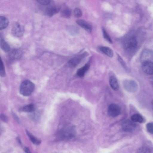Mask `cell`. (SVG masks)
Wrapping results in <instances>:
<instances>
[{
    "label": "cell",
    "instance_id": "6da1fadb",
    "mask_svg": "<svg viewBox=\"0 0 153 153\" xmlns=\"http://www.w3.org/2000/svg\"><path fill=\"white\" fill-rule=\"evenodd\" d=\"M35 85L31 81L25 80L21 83L20 88V93L24 96H30L34 90Z\"/></svg>",
    "mask_w": 153,
    "mask_h": 153
},
{
    "label": "cell",
    "instance_id": "7a4b0ae2",
    "mask_svg": "<svg viewBox=\"0 0 153 153\" xmlns=\"http://www.w3.org/2000/svg\"><path fill=\"white\" fill-rule=\"evenodd\" d=\"M124 49L128 51H132L135 50L137 45V41L135 36H131L125 38L123 42Z\"/></svg>",
    "mask_w": 153,
    "mask_h": 153
},
{
    "label": "cell",
    "instance_id": "3957f363",
    "mask_svg": "<svg viewBox=\"0 0 153 153\" xmlns=\"http://www.w3.org/2000/svg\"><path fill=\"white\" fill-rule=\"evenodd\" d=\"M123 86L125 89L131 92H134L138 88L137 83L135 81L131 80H126L123 82Z\"/></svg>",
    "mask_w": 153,
    "mask_h": 153
},
{
    "label": "cell",
    "instance_id": "277c9868",
    "mask_svg": "<svg viewBox=\"0 0 153 153\" xmlns=\"http://www.w3.org/2000/svg\"><path fill=\"white\" fill-rule=\"evenodd\" d=\"M136 126V124L134 122L129 120H126L123 121L121 125L123 130L127 132L133 131L135 129Z\"/></svg>",
    "mask_w": 153,
    "mask_h": 153
},
{
    "label": "cell",
    "instance_id": "5b68a950",
    "mask_svg": "<svg viewBox=\"0 0 153 153\" xmlns=\"http://www.w3.org/2000/svg\"><path fill=\"white\" fill-rule=\"evenodd\" d=\"M24 32L23 27L19 23H16L13 26L11 32L14 36L18 37H21L23 35Z\"/></svg>",
    "mask_w": 153,
    "mask_h": 153
},
{
    "label": "cell",
    "instance_id": "8992f818",
    "mask_svg": "<svg viewBox=\"0 0 153 153\" xmlns=\"http://www.w3.org/2000/svg\"><path fill=\"white\" fill-rule=\"evenodd\" d=\"M107 111L109 116L112 117H116L120 114L121 110L118 105L112 103L108 106Z\"/></svg>",
    "mask_w": 153,
    "mask_h": 153
},
{
    "label": "cell",
    "instance_id": "52a82bcc",
    "mask_svg": "<svg viewBox=\"0 0 153 153\" xmlns=\"http://www.w3.org/2000/svg\"><path fill=\"white\" fill-rule=\"evenodd\" d=\"M87 55V53L84 52L80 55L72 58L68 62L69 66L72 68H75L79 64L82 60Z\"/></svg>",
    "mask_w": 153,
    "mask_h": 153
},
{
    "label": "cell",
    "instance_id": "ba28073f",
    "mask_svg": "<svg viewBox=\"0 0 153 153\" xmlns=\"http://www.w3.org/2000/svg\"><path fill=\"white\" fill-rule=\"evenodd\" d=\"M142 63V68L143 71L147 74L152 75L153 73V64L152 62L146 61Z\"/></svg>",
    "mask_w": 153,
    "mask_h": 153
},
{
    "label": "cell",
    "instance_id": "9c48e42d",
    "mask_svg": "<svg viewBox=\"0 0 153 153\" xmlns=\"http://www.w3.org/2000/svg\"><path fill=\"white\" fill-rule=\"evenodd\" d=\"M61 8V7L58 5L49 6L46 9V14L49 17H51L60 11Z\"/></svg>",
    "mask_w": 153,
    "mask_h": 153
},
{
    "label": "cell",
    "instance_id": "30bf717a",
    "mask_svg": "<svg viewBox=\"0 0 153 153\" xmlns=\"http://www.w3.org/2000/svg\"><path fill=\"white\" fill-rule=\"evenodd\" d=\"M74 133V128L73 127H67L61 132V137L64 139L70 138L73 136Z\"/></svg>",
    "mask_w": 153,
    "mask_h": 153
},
{
    "label": "cell",
    "instance_id": "8fae6325",
    "mask_svg": "<svg viewBox=\"0 0 153 153\" xmlns=\"http://www.w3.org/2000/svg\"><path fill=\"white\" fill-rule=\"evenodd\" d=\"M76 23L81 27L87 31L91 32L92 30V26L86 21L82 19H78L76 21Z\"/></svg>",
    "mask_w": 153,
    "mask_h": 153
},
{
    "label": "cell",
    "instance_id": "7c38bea8",
    "mask_svg": "<svg viewBox=\"0 0 153 153\" xmlns=\"http://www.w3.org/2000/svg\"><path fill=\"white\" fill-rule=\"evenodd\" d=\"M153 55L151 51L146 50L144 51L142 54L141 56V61L142 62L146 61H152Z\"/></svg>",
    "mask_w": 153,
    "mask_h": 153
},
{
    "label": "cell",
    "instance_id": "4fadbf2b",
    "mask_svg": "<svg viewBox=\"0 0 153 153\" xmlns=\"http://www.w3.org/2000/svg\"><path fill=\"white\" fill-rule=\"evenodd\" d=\"M0 47L5 52H9L10 50V46L5 41L1 33H0Z\"/></svg>",
    "mask_w": 153,
    "mask_h": 153
},
{
    "label": "cell",
    "instance_id": "5bb4252c",
    "mask_svg": "<svg viewBox=\"0 0 153 153\" xmlns=\"http://www.w3.org/2000/svg\"><path fill=\"white\" fill-rule=\"evenodd\" d=\"M22 55V52L19 50L14 49L11 51L9 53V58L12 60H16L20 58Z\"/></svg>",
    "mask_w": 153,
    "mask_h": 153
},
{
    "label": "cell",
    "instance_id": "9a60e30c",
    "mask_svg": "<svg viewBox=\"0 0 153 153\" xmlns=\"http://www.w3.org/2000/svg\"><path fill=\"white\" fill-rule=\"evenodd\" d=\"M109 82L111 88L114 90L117 91L118 90L119 86L116 78L113 76H111L109 78Z\"/></svg>",
    "mask_w": 153,
    "mask_h": 153
},
{
    "label": "cell",
    "instance_id": "2e32d148",
    "mask_svg": "<svg viewBox=\"0 0 153 153\" xmlns=\"http://www.w3.org/2000/svg\"><path fill=\"white\" fill-rule=\"evenodd\" d=\"M99 48L101 52L108 57H112L113 56V51L110 48L106 46H100L99 47Z\"/></svg>",
    "mask_w": 153,
    "mask_h": 153
},
{
    "label": "cell",
    "instance_id": "e0dca14e",
    "mask_svg": "<svg viewBox=\"0 0 153 153\" xmlns=\"http://www.w3.org/2000/svg\"><path fill=\"white\" fill-rule=\"evenodd\" d=\"M61 14L62 17L65 18H70L71 15V10L68 7L65 6L61 8Z\"/></svg>",
    "mask_w": 153,
    "mask_h": 153
},
{
    "label": "cell",
    "instance_id": "ac0fdd59",
    "mask_svg": "<svg viewBox=\"0 0 153 153\" xmlns=\"http://www.w3.org/2000/svg\"><path fill=\"white\" fill-rule=\"evenodd\" d=\"M9 24V20L6 17L0 16V30H3L6 28Z\"/></svg>",
    "mask_w": 153,
    "mask_h": 153
},
{
    "label": "cell",
    "instance_id": "d6986e66",
    "mask_svg": "<svg viewBox=\"0 0 153 153\" xmlns=\"http://www.w3.org/2000/svg\"><path fill=\"white\" fill-rule=\"evenodd\" d=\"M89 68V65L86 64L82 67L79 69L77 71V75L79 77H82L85 74L86 72L88 70Z\"/></svg>",
    "mask_w": 153,
    "mask_h": 153
},
{
    "label": "cell",
    "instance_id": "ffe728a7",
    "mask_svg": "<svg viewBox=\"0 0 153 153\" xmlns=\"http://www.w3.org/2000/svg\"><path fill=\"white\" fill-rule=\"evenodd\" d=\"M131 120L134 122H138L140 123H143L144 119L142 116L138 114H133L131 117Z\"/></svg>",
    "mask_w": 153,
    "mask_h": 153
},
{
    "label": "cell",
    "instance_id": "44dd1931",
    "mask_svg": "<svg viewBox=\"0 0 153 153\" xmlns=\"http://www.w3.org/2000/svg\"><path fill=\"white\" fill-rule=\"evenodd\" d=\"M26 133L30 140L33 144L36 145H39L41 143V141L33 136L28 131L26 130Z\"/></svg>",
    "mask_w": 153,
    "mask_h": 153
},
{
    "label": "cell",
    "instance_id": "7402d4cb",
    "mask_svg": "<svg viewBox=\"0 0 153 153\" xmlns=\"http://www.w3.org/2000/svg\"><path fill=\"white\" fill-rule=\"evenodd\" d=\"M34 107L33 104H30L24 106L22 110L26 112H32L34 111Z\"/></svg>",
    "mask_w": 153,
    "mask_h": 153
},
{
    "label": "cell",
    "instance_id": "603a6c76",
    "mask_svg": "<svg viewBox=\"0 0 153 153\" xmlns=\"http://www.w3.org/2000/svg\"><path fill=\"white\" fill-rule=\"evenodd\" d=\"M5 75L6 72L4 66L0 56V76L2 77H4Z\"/></svg>",
    "mask_w": 153,
    "mask_h": 153
},
{
    "label": "cell",
    "instance_id": "cb8c5ba5",
    "mask_svg": "<svg viewBox=\"0 0 153 153\" xmlns=\"http://www.w3.org/2000/svg\"><path fill=\"white\" fill-rule=\"evenodd\" d=\"M102 30L104 39L109 43L112 44V41L111 39L103 27L102 28Z\"/></svg>",
    "mask_w": 153,
    "mask_h": 153
},
{
    "label": "cell",
    "instance_id": "d4e9b609",
    "mask_svg": "<svg viewBox=\"0 0 153 153\" xmlns=\"http://www.w3.org/2000/svg\"><path fill=\"white\" fill-rule=\"evenodd\" d=\"M74 16L76 18H79L82 16V12L81 10L79 8H75L74 10Z\"/></svg>",
    "mask_w": 153,
    "mask_h": 153
},
{
    "label": "cell",
    "instance_id": "484cf974",
    "mask_svg": "<svg viewBox=\"0 0 153 153\" xmlns=\"http://www.w3.org/2000/svg\"><path fill=\"white\" fill-rule=\"evenodd\" d=\"M151 150L149 148L143 146L137 150V152L139 153H150Z\"/></svg>",
    "mask_w": 153,
    "mask_h": 153
},
{
    "label": "cell",
    "instance_id": "4316f807",
    "mask_svg": "<svg viewBox=\"0 0 153 153\" xmlns=\"http://www.w3.org/2000/svg\"><path fill=\"white\" fill-rule=\"evenodd\" d=\"M153 124L152 122L149 123H147L146 126L147 130L150 133L152 134L153 133Z\"/></svg>",
    "mask_w": 153,
    "mask_h": 153
},
{
    "label": "cell",
    "instance_id": "83f0119b",
    "mask_svg": "<svg viewBox=\"0 0 153 153\" xmlns=\"http://www.w3.org/2000/svg\"><path fill=\"white\" fill-rule=\"evenodd\" d=\"M117 56L118 60L120 63V64L124 68H125V69L127 70L128 68L125 62L119 55L118 54Z\"/></svg>",
    "mask_w": 153,
    "mask_h": 153
},
{
    "label": "cell",
    "instance_id": "f1b7e54d",
    "mask_svg": "<svg viewBox=\"0 0 153 153\" xmlns=\"http://www.w3.org/2000/svg\"><path fill=\"white\" fill-rule=\"evenodd\" d=\"M39 3L42 5H48L51 3V0H36Z\"/></svg>",
    "mask_w": 153,
    "mask_h": 153
},
{
    "label": "cell",
    "instance_id": "f546056e",
    "mask_svg": "<svg viewBox=\"0 0 153 153\" xmlns=\"http://www.w3.org/2000/svg\"><path fill=\"white\" fill-rule=\"evenodd\" d=\"M0 118L3 121L7 122L8 121V119L7 117L4 114H1L0 115Z\"/></svg>",
    "mask_w": 153,
    "mask_h": 153
},
{
    "label": "cell",
    "instance_id": "4dcf8cb0",
    "mask_svg": "<svg viewBox=\"0 0 153 153\" xmlns=\"http://www.w3.org/2000/svg\"><path fill=\"white\" fill-rule=\"evenodd\" d=\"M13 115L15 119V120L18 123H20L19 120V119L18 117L16 115L14 114H13Z\"/></svg>",
    "mask_w": 153,
    "mask_h": 153
},
{
    "label": "cell",
    "instance_id": "1f68e13d",
    "mask_svg": "<svg viewBox=\"0 0 153 153\" xmlns=\"http://www.w3.org/2000/svg\"><path fill=\"white\" fill-rule=\"evenodd\" d=\"M24 151L26 153H30V150L27 147H25L24 148Z\"/></svg>",
    "mask_w": 153,
    "mask_h": 153
}]
</instances>
